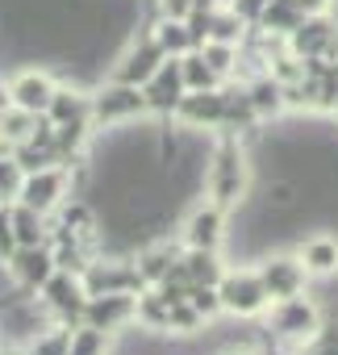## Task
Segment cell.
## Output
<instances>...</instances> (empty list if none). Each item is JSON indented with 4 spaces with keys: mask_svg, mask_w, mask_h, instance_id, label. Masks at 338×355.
<instances>
[{
    "mask_svg": "<svg viewBox=\"0 0 338 355\" xmlns=\"http://www.w3.org/2000/svg\"><path fill=\"white\" fill-rule=\"evenodd\" d=\"M197 13L193 0H154V17H167V21H188Z\"/></svg>",
    "mask_w": 338,
    "mask_h": 355,
    "instance_id": "d6a6232c",
    "label": "cell"
},
{
    "mask_svg": "<svg viewBox=\"0 0 338 355\" xmlns=\"http://www.w3.org/2000/svg\"><path fill=\"white\" fill-rule=\"evenodd\" d=\"M5 268H9V276L17 280V288H26V293H34V297H38L42 284L59 272L51 243H42V247H17V251L5 259Z\"/></svg>",
    "mask_w": 338,
    "mask_h": 355,
    "instance_id": "5bb4252c",
    "label": "cell"
},
{
    "mask_svg": "<svg viewBox=\"0 0 338 355\" xmlns=\"http://www.w3.org/2000/svg\"><path fill=\"white\" fill-rule=\"evenodd\" d=\"M55 88H59V80H55L46 67H21V71L9 80L13 105H17V109H30V113H46Z\"/></svg>",
    "mask_w": 338,
    "mask_h": 355,
    "instance_id": "2e32d148",
    "label": "cell"
},
{
    "mask_svg": "<svg viewBox=\"0 0 338 355\" xmlns=\"http://www.w3.org/2000/svg\"><path fill=\"white\" fill-rule=\"evenodd\" d=\"M222 272H226L222 251H188L184 247V255L176 259V268H172L167 280H180L184 288H197V284H217Z\"/></svg>",
    "mask_w": 338,
    "mask_h": 355,
    "instance_id": "ac0fdd59",
    "label": "cell"
},
{
    "mask_svg": "<svg viewBox=\"0 0 338 355\" xmlns=\"http://www.w3.org/2000/svg\"><path fill=\"white\" fill-rule=\"evenodd\" d=\"M75 175H80V163H51V167H38V171H26V184H21V205L55 218L63 209V201H71V189H75Z\"/></svg>",
    "mask_w": 338,
    "mask_h": 355,
    "instance_id": "5b68a950",
    "label": "cell"
},
{
    "mask_svg": "<svg viewBox=\"0 0 338 355\" xmlns=\"http://www.w3.org/2000/svg\"><path fill=\"white\" fill-rule=\"evenodd\" d=\"M267 5H272V0H230V9H234L247 26H255V21L263 17V9H267Z\"/></svg>",
    "mask_w": 338,
    "mask_h": 355,
    "instance_id": "836d02e7",
    "label": "cell"
},
{
    "mask_svg": "<svg viewBox=\"0 0 338 355\" xmlns=\"http://www.w3.org/2000/svg\"><path fill=\"white\" fill-rule=\"evenodd\" d=\"M67 351H71V326H63V322L34 330L21 347V355H67Z\"/></svg>",
    "mask_w": 338,
    "mask_h": 355,
    "instance_id": "484cf974",
    "label": "cell"
},
{
    "mask_svg": "<svg viewBox=\"0 0 338 355\" xmlns=\"http://www.w3.org/2000/svg\"><path fill=\"white\" fill-rule=\"evenodd\" d=\"M247 101H251V109H255V117H259V121H276V117H284V113H288L284 84H280L272 71H259V76H251V80H247Z\"/></svg>",
    "mask_w": 338,
    "mask_h": 355,
    "instance_id": "d6986e66",
    "label": "cell"
},
{
    "mask_svg": "<svg viewBox=\"0 0 338 355\" xmlns=\"http://www.w3.org/2000/svg\"><path fill=\"white\" fill-rule=\"evenodd\" d=\"M84 288L88 297L96 293H142V276L134 268V255H96L84 268Z\"/></svg>",
    "mask_w": 338,
    "mask_h": 355,
    "instance_id": "ba28073f",
    "label": "cell"
},
{
    "mask_svg": "<svg viewBox=\"0 0 338 355\" xmlns=\"http://www.w3.org/2000/svg\"><path fill=\"white\" fill-rule=\"evenodd\" d=\"M263 330L280 347V355H305L326 334V322H321V309L301 293L288 301H272V309L263 313Z\"/></svg>",
    "mask_w": 338,
    "mask_h": 355,
    "instance_id": "7a4b0ae2",
    "label": "cell"
},
{
    "mask_svg": "<svg viewBox=\"0 0 338 355\" xmlns=\"http://www.w3.org/2000/svg\"><path fill=\"white\" fill-rule=\"evenodd\" d=\"M180 71H184V88H188V92H205V88H222V84H226V80L205 63L201 51H188V55L180 59Z\"/></svg>",
    "mask_w": 338,
    "mask_h": 355,
    "instance_id": "f1b7e54d",
    "label": "cell"
},
{
    "mask_svg": "<svg viewBox=\"0 0 338 355\" xmlns=\"http://www.w3.org/2000/svg\"><path fill=\"white\" fill-rule=\"evenodd\" d=\"M226 5H230V0H226Z\"/></svg>",
    "mask_w": 338,
    "mask_h": 355,
    "instance_id": "60d3db41",
    "label": "cell"
},
{
    "mask_svg": "<svg viewBox=\"0 0 338 355\" xmlns=\"http://www.w3.org/2000/svg\"><path fill=\"white\" fill-rule=\"evenodd\" d=\"M21 184H26V167L17 163L13 150H5V155H0V201L13 205L21 197Z\"/></svg>",
    "mask_w": 338,
    "mask_h": 355,
    "instance_id": "1f68e13d",
    "label": "cell"
},
{
    "mask_svg": "<svg viewBox=\"0 0 338 355\" xmlns=\"http://www.w3.org/2000/svg\"><path fill=\"white\" fill-rule=\"evenodd\" d=\"M167 318H172V301H167L159 288H142L138 293V322L134 326H142L150 334H167Z\"/></svg>",
    "mask_w": 338,
    "mask_h": 355,
    "instance_id": "d4e9b609",
    "label": "cell"
},
{
    "mask_svg": "<svg viewBox=\"0 0 338 355\" xmlns=\"http://www.w3.org/2000/svg\"><path fill=\"white\" fill-rule=\"evenodd\" d=\"M109 347H113V334L109 330H96L88 322L71 326V351L67 355H109Z\"/></svg>",
    "mask_w": 338,
    "mask_h": 355,
    "instance_id": "4dcf8cb0",
    "label": "cell"
},
{
    "mask_svg": "<svg viewBox=\"0 0 338 355\" xmlns=\"http://www.w3.org/2000/svg\"><path fill=\"white\" fill-rule=\"evenodd\" d=\"M17 251V239H13V226H9V205H0V263Z\"/></svg>",
    "mask_w": 338,
    "mask_h": 355,
    "instance_id": "e575fe53",
    "label": "cell"
},
{
    "mask_svg": "<svg viewBox=\"0 0 338 355\" xmlns=\"http://www.w3.org/2000/svg\"><path fill=\"white\" fill-rule=\"evenodd\" d=\"M0 205H5V201H0Z\"/></svg>",
    "mask_w": 338,
    "mask_h": 355,
    "instance_id": "b9f144b4",
    "label": "cell"
},
{
    "mask_svg": "<svg viewBox=\"0 0 338 355\" xmlns=\"http://www.w3.org/2000/svg\"><path fill=\"white\" fill-rule=\"evenodd\" d=\"M217 297H222V313L234 322H251V318H263L272 309V297L259 280V268H226L217 280Z\"/></svg>",
    "mask_w": 338,
    "mask_h": 355,
    "instance_id": "277c9868",
    "label": "cell"
},
{
    "mask_svg": "<svg viewBox=\"0 0 338 355\" xmlns=\"http://www.w3.org/2000/svg\"><path fill=\"white\" fill-rule=\"evenodd\" d=\"M284 42L296 59H338V21L330 13L305 17Z\"/></svg>",
    "mask_w": 338,
    "mask_h": 355,
    "instance_id": "8fae6325",
    "label": "cell"
},
{
    "mask_svg": "<svg viewBox=\"0 0 338 355\" xmlns=\"http://www.w3.org/2000/svg\"><path fill=\"white\" fill-rule=\"evenodd\" d=\"M46 121H55V125L92 121V92H84L80 84H59L46 105Z\"/></svg>",
    "mask_w": 338,
    "mask_h": 355,
    "instance_id": "ffe728a7",
    "label": "cell"
},
{
    "mask_svg": "<svg viewBox=\"0 0 338 355\" xmlns=\"http://www.w3.org/2000/svg\"><path fill=\"white\" fill-rule=\"evenodd\" d=\"M180 243L188 251H222L226 247V209L217 201H201L180 222Z\"/></svg>",
    "mask_w": 338,
    "mask_h": 355,
    "instance_id": "30bf717a",
    "label": "cell"
},
{
    "mask_svg": "<svg viewBox=\"0 0 338 355\" xmlns=\"http://www.w3.org/2000/svg\"><path fill=\"white\" fill-rule=\"evenodd\" d=\"M150 34H154V42L163 46V55H167V59H184L188 51H197V38H193L188 21H167V17H154V21H150Z\"/></svg>",
    "mask_w": 338,
    "mask_h": 355,
    "instance_id": "603a6c76",
    "label": "cell"
},
{
    "mask_svg": "<svg viewBox=\"0 0 338 355\" xmlns=\"http://www.w3.org/2000/svg\"><path fill=\"white\" fill-rule=\"evenodd\" d=\"M13 105V96H9V84H0V117H5V109Z\"/></svg>",
    "mask_w": 338,
    "mask_h": 355,
    "instance_id": "74e56055",
    "label": "cell"
},
{
    "mask_svg": "<svg viewBox=\"0 0 338 355\" xmlns=\"http://www.w3.org/2000/svg\"><path fill=\"white\" fill-rule=\"evenodd\" d=\"M38 121H42V113H30V109L9 105V109H5V117H0V138H5L9 146H21V142H30V138H34Z\"/></svg>",
    "mask_w": 338,
    "mask_h": 355,
    "instance_id": "4316f807",
    "label": "cell"
},
{
    "mask_svg": "<svg viewBox=\"0 0 338 355\" xmlns=\"http://www.w3.org/2000/svg\"><path fill=\"white\" fill-rule=\"evenodd\" d=\"M163 59H167V55H163V46L154 42V34H150V26H146V30L134 34L130 46L113 59V80H125V84H138V88H142V84L163 67Z\"/></svg>",
    "mask_w": 338,
    "mask_h": 355,
    "instance_id": "9c48e42d",
    "label": "cell"
},
{
    "mask_svg": "<svg viewBox=\"0 0 338 355\" xmlns=\"http://www.w3.org/2000/svg\"><path fill=\"white\" fill-rule=\"evenodd\" d=\"M193 5H197V13H213V9L226 5V0H193Z\"/></svg>",
    "mask_w": 338,
    "mask_h": 355,
    "instance_id": "d590c367",
    "label": "cell"
},
{
    "mask_svg": "<svg viewBox=\"0 0 338 355\" xmlns=\"http://www.w3.org/2000/svg\"><path fill=\"white\" fill-rule=\"evenodd\" d=\"M222 355H267V351H259V347H226Z\"/></svg>",
    "mask_w": 338,
    "mask_h": 355,
    "instance_id": "8d00e7d4",
    "label": "cell"
},
{
    "mask_svg": "<svg viewBox=\"0 0 338 355\" xmlns=\"http://www.w3.org/2000/svg\"><path fill=\"white\" fill-rule=\"evenodd\" d=\"M184 71H180V59H163V67L142 84V96H146V109L159 117V121H167V117H176V109H180V101H184Z\"/></svg>",
    "mask_w": 338,
    "mask_h": 355,
    "instance_id": "4fadbf2b",
    "label": "cell"
},
{
    "mask_svg": "<svg viewBox=\"0 0 338 355\" xmlns=\"http://www.w3.org/2000/svg\"><path fill=\"white\" fill-rule=\"evenodd\" d=\"M205 197L217 201L222 209H238L247 201V189H251V163H247V146H242V134L234 130H217L213 138V150L205 159Z\"/></svg>",
    "mask_w": 338,
    "mask_h": 355,
    "instance_id": "6da1fadb",
    "label": "cell"
},
{
    "mask_svg": "<svg viewBox=\"0 0 338 355\" xmlns=\"http://www.w3.org/2000/svg\"><path fill=\"white\" fill-rule=\"evenodd\" d=\"M84 322L96 326V330H109V334L134 330V322H138V293H96V297H88Z\"/></svg>",
    "mask_w": 338,
    "mask_h": 355,
    "instance_id": "7c38bea8",
    "label": "cell"
},
{
    "mask_svg": "<svg viewBox=\"0 0 338 355\" xmlns=\"http://www.w3.org/2000/svg\"><path fill=\"white\" fill-rule=\"evenodd\" d=\"M305 17H309V13L296 5V0H272V5L263 9V17H259L255 26H259L263 34H272V38H288Z\"/></svg>",
    "mask_w": 338,
    "mask_h": 355,
    "instance_id": "cb8c5ba5",
    "label": "cell"
},
{
    "mask_svg": "<svg viewBox=\"0 0 338 355\" xmlns=\"http://www.w3.org/2000/svg\"><path fill=\"white\" fill-rule=\"evenodd\" d=\"M42 309L51 322H63V326H80L84 322V305H88V288H84V276L80 272H55L42 293H38Z\"/></svg>",
    "mask_w": 338,
    "mask_h": 355,
    "instance_id": "8992f818",
    "label": "cell"
},
{
    "mask_svg": "<svg viewBox=\"0 0 338 355\" xmlns=\"http://www.w3.org/2000/svg\"><path fill=\"white\" fill-rule=\"evenodd\" d=\"M146 96L138 84H125V80H105L92 88V125L96 130H121L138 117H146Z\"/></svg>",
    "mask_w": 338,
    "mask_h": 355,
    "instance_id": "3957f363",
    "label": "cell"
},
{
    "mask_svg": "<svg viewBox=\"0 0 338 355\" xmlns=\"http://www.w3.org/2000/svg\"><path fill=\"white\" fill-rule=\"evenodd\" d=\"M247 30H251V26H247V21H242V17H238L230 5H222V9H213V13H209V38H213V42L242 46ZM209 38H205V42H209Z\"/></svg>",
    "mask_w": 338,
    "mask_h": 355,
    "instance_id": "83f0119b",
    "label": "cell"
},
{
    "mask_svg": "<svg viewBox=\"0 0 338 355\" xmlns=\"http://www.w3.org/2000/svg\"><path fill=\"white\" fill-rule=\"evenodd\" d=\"M0 351H5V338H0Z\"/></svg>",
    "mask_w": 338,
    "mask_h": 355,
    "instance_id": "f35d334b",
    "label": "cell"
},
{
    "mask_svg": "<svg viewBox=\"0 0 338 355\" xmlns=\"http://www.w3.org/2000/svg\"><path fill=\"white\" fill-rule=\"evenodd\" d=\"M296 255H301V263H305V272L309 276H317V280H326V276H338V234H309L301 247H296Z\"/></svg>",
    "mask_w": 338,
    "mask_h": 355,
    "instance_id": "44dd1931",
    "label": "cell"
},
{
    "mask_svg": "<svg viewBox=\"0 0 338 355\" xmlns=\"http://www.w3.org/2000/svg\"><path fill=\"white\" fill-rule=\"evenodd\" d=\"M201 55H205V63L222 76V80H238V67H242V51L238 46H230V42H205L201 46Z\"/></svg>",
    "mask_w": 338,
    "mask_h": 355,
    "instance_id": "f546056e",
    "label": "cell"
},
{
    "mask_svg": "<svg viewBox=\"0 0 338 355\" xmlns=\"http://www.w3.org/2000/svg\"><path fill=\"white\" fill-rule=\"evenodd\" d=\"M180 255H184V243H146V247H138L134 251V268L142 276V288L167 284V276H172Z\"/></svg>",
    "mask_w": 338,
    "mask_h": 355,
    "instance_id": "e0dca14e",
    "label": "cell"
},
{
    "mask_svg": "<svg viewBox=\"0 0 338 355\" xmlns=\"http://www.w3.org/2000/svg\"><path fill=\"white\" fill-rule=\"evenodd\" d=\"M255 268H259V280H263V288H267L272 301L301 297V293L309 288V280H313V276L305 272V263H301L296 251H267Z\"/></svg>",
    "mask_w": 338,
    "mask_h": 355,
    "instance_id": "52a82bcc",
    "label": "cell"
},
{
    "mask_svg": "<svg viewBox=\"0 0 338 355\" xmlns=\"http://www.w3.org/2000/svg\"><path fill=\"white\" fill-rule=\"evenodd\" d=\"M9 226H13L17 247H42V243H51V218L38 214V209H30V205H21V201L9 205Z\"/></svg>",
    "mask_w": 338,
    "mask_h": 355,
    "instance_id": "7402d4cb",
    "label": "cell"
},
{
    "mask_svg": "<svg viewBox=\"0 0 338 355\" xmlns=\"http://www.w3.org/2000/svg\"><path fill=\"white\" fill-rule=\"evenodd\" d=\"M176 121L188 125V130H222L226 121V84L222 88H205V92H184L180 109H176Z\"/></svg>",
    "mask_w": 338,
    "mask_h": 355,
    "instance_id": "9a60e30c",
    "label": "cell"
},
{
    "mask_svg": "<svg viewBox=\"0 0 338 355\" xmlns=\"http://www.w3.org/2000/svg\"><path fill=\"white\" fill-rule=\"evenodd\" d=\"M0 355H5V351H0ZM17 355H21V351H17Z\"/></svg>",
    "mask_w": 338,
    "mask_h": 355,
    "instance_id": "ab89813d",
    "label": "cell"
}]
</instances>
